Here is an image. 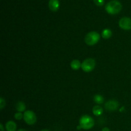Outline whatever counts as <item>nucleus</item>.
Masks as SVG:
<instances>
[{
  "instance_id": "obj_1",
  "label": "nucleus",
  "mask_w": 131,
  "mask_h": 131,
  "mask_svg": "<svg viewBox=\"0 0 131 131\" xmlns=\"http://www.w3.org/2000/svg\"><path fill=\"white\" fill-rule=\"evenodd\" d=\"M122 8V5L120 1L113 0L107 3L105 6V10L109 14L115 15L118 14Z\"/></svg>"
},
{
  "instance_id": "obj_2",
  "label": "nucleus",
  "mask_w": 131,
  "mask_h": 131,
  "mask_svg": "<svg viewBox=\"0 0 131 131\" xmlns=\"http://www.w3.org/2000/svg\"><path fill=\"white\" fill-rule=\"evenodd\" d=\"M95 122L92 117L89 115H84L81 117L79 120V125L81 129L84 130H88L90 129L94 126Z\"/></svg>"
},
{
  "instance_id": "obj_3",
  "label": "nucleus",
  "mask_w": 131,
  "mask_h": 131,
  "mask_svg": "<svg viewBox=\"0 0 131 131\" xmlns=\"http://www.w3.org/2000/svg\"><path fill=\"white\" fill-rule=\"evenodd\" d=\"M101 38V35L96 31H91L87 33L86 35L84 40L85 43L88 46H93L96 44L99 41Z\"/></svg>"
},
{
  "instance_id": "obj_4",
  "label": "nucleus",
  "mask_w": 131,
  "mask_h": 131,
  "mask_svg": "<svg viewBox=\"0 0 131 131\" xmlns=\"http://www.w3.org/2000/svg\"><path fill=\"white\" fill-rule=\"evenodd\" d=\"M95 67V61L93 58L86 59L81 63L82 70L85 72H90Z\"/></svg>"
},
{
  "instance_id": "obj_5",
  "label": "nucleus",
  "mask_w": 131,
  "mask_h": 131,
  "mask_svg": "<svg viewBox=\"0 0 131 131\" xmlns=\"http://www.w3.org/2000/svg\"><path fill=\"white\" fill-rule=\"evenodd\" d=\"M24 120L28 125H33L37 122V116L33 111L28 110L26 111L24 113Z\"/></svg>"
},
{
  "instance_id": "obj_6",
  "label": "nucleus",
  "mask_w": 131,
  "mask_h": 131,
  "mask_svg": "<svg viewBox=\"0 0 131 131\" xmlns=\"http://www.w3.org/2000/svg\"><path fill=\"white\" fill-rule=\"evenodd\" d=\"M119 26L124 30H130L131 29V18L124 17L119 20Z\"/></svg>"
},
{
  "instance_id": "obj_7",
  "label": "nucleus",
  "mask_w": 131,
  "mask_h": 131,
  "mask_svg": "<svg viewBox=\"0 0 131 131\" xmlns=\"http://www.w3.org/2000/svg\"><path fill=\"white\" fill-rule=\"evenodd\" d=\"M119 107V103L116 100H110L105 104V108L110 111H115Z\"/></svg>"
},
{
  "instance_id": "obj_8",
  "label": "nucleus",
  "mask_w": 131,
  "mask_h": 131,
  "mask_svg": "<svg viewBox=\"0 0 131 131\" xmlns=\"http://www.w3.org/2000/svg\"><path fill=\"white\" fill-rule=\"evenodd\" d=\"M49 8L52 12H56L60 8L59 0H49Z\"/></svg>"
},
{
  "instance_id": "obj_9",
  "label": "nucleus",
  "mask_w": 131,
  "mask_h": 131,
  "mask_svg": "<svg viewBox=\"0 0 131 131\" xmlns=\"http://www.w3.org/2000/svg\"><path fill=\"white\" fill-rule=\"evenodd\" d=\"M5 128L6 131H15L17 129V125L14 121L10 120L6 122Z\"/></svg>"
},
{
  "instance_id": "obj_10",
  "label": "nucleus",
  "mask_w": 131,
  "mask_h": 131,
  "mask_svg": "<svg viewBox=\"0 0 131 131\" xmlns=\"http://www.w3.org/2000/svg\"><path fill=\"white\" fill-rule=\"evenodd\" d=\"M70 67L74 70H79L81 67V63L78 60H74L70 63Z\"/></svg>"
},
{
  "instance_id": "obj_11",
  "label": "nucleus",
  "mask_w": 131,
  "mask_h": 131,
  "mask_svg": "<svg viewBox=\"0 0 131 131\" xmlns=\"http://www.w3.org/2000/svg\"><path fill=\"white\" fill-rule=\"evenodd\" d=\"M93 113L95 116H99L103 113V109L100 106H95L93 107Z\"/></svg>"
},
{
  "instance_id": "obj_12",
  "label": "nucleus",
  "mask_w": 131,
  "mask_h": 131,
  "mask_svg": "<svg viewBox=\"0 0 131 131\" xmlns=\"http://www.w3.org/2000/svg\"><path fill=\"white\" fill-rule=\"evenodd\" d=\"M112 31L110 29L108 28H106V29H104L102 32V38H105V39H108L110 37H111L112 36Z\"/></svg>"
},
{
  "instance_id": "obj_13",
  "label": "nucleus",
  "mask_w": 131,
  "mask_h": 131,
  "mask_svg": "<svg viewBox=\"0 0 131 131\" xmlns=\"http://www.w3.org/2000/svg\"><path fill=\"white\" fill-rule=\"evenodd\" d=\"M15 108H16L17 111L18 112H23V111H24L26 110V105L23 102H20L19 101V102H18L16 104Z\"/></svg>"
},
{
  "instance_id": "obj_14",
  "label": "nucleus",
  "mask_w": 131,
  "mask_h": 131,
  "mask_svg": "<svg viewBox=\"0 0 131 131\" xmlns=\"http://www.w3.org/2000/svg\"><path fill=\"white\" fill-rule=\"evenodd\" d=\"M93 100H94L95 102L98 104H102L104 102V98L102 95H95L94 96V98H93Z\"/></svg>"
},
{
  "instance_id": "obj_15",
  "label": "nucleus",
  "mask_w": 131,
  "mask_h": 131,
  "mask_svg": "<svg viewBox=\"0 0 131 131\" xmlns=\"http://www.w3.org/2000/svg\"><path fill=\"white\" fill-rule=\"evenodd\" d=\"M14 118H15L16 120H21L23 118H24V115H23V114L20 112L16 113L14 115Z\"/></svg>"
},
{
  "instance_id": "obj_16",
  "label": "nucleus",
  "mask_w": 131,
  "mask_h": 131,
  "mask_svg": "<svg viewBox=\"0 0 131 131\" xmlns=\"http://www.w3.org/2000/svg\"><path fill=\"white\" fill-rule=\"evenodd\" d=\"M5 105H6L5 101L4 100V99L3 98V97H1V98H0V109H1V110H3V109L5 107Z\"/></svg>"
},
{
  "instance_id": "obj_17",
  "label": "nucleus",
  "mask_w": 131,
  "mask_h": 131,
  "mask_svg": "<svg viewBox=\"0 0 131 131\" xmlns=\"http://www.w3.org/2000/svg\"><path fill=\"white\" fill-rule=\"evenodd\" d=\"M95 4L97 6H102L104 3V0H93Z\"/></svg>"
},
{
  "instance_id": "obj_18",
  "label": "nucleus",
  "mask_w": 131,
  "mask_h": 131,
  "mask_svg": "<svg viewBox=\"0 0 131 131\" xmlns=\"http://www.w3.org/2000/svg\"><path fill=\"white\" fill-rule=\"evenodd\" d=\"M102 131H110V129H109V128L104 127V128H103V129H102Z\"/></svg>"
},
{
  "instance_id": "obj_19",
  "label": "nucleus",
  "mask_w": 131,
  "mask_h": 131,
  "mask_svg": "<svg viewBox=\"0 0 131 131\" xmlns=\"http://www.w3.org/2000/svg\"><path fill=\"white\" fill-rule=\"evenodd\" d=\"M0 129H1V131H4V127L2 124H0Z\"/></svg>"
},
{
  "instance_id": "obj_20",
  "label": "nucleus",
  "mask_w": 131,
  "mask_h": 131,
  "mask_svg": "<svg viewBox=\"0 0 131 131\" xmlns=\"http://www.w3.org/2000/svg\"><path fill=\"white\" fill-rule=\"evenodd\" d=\"M18 131H28V130H26V129H20V130H19Z\"/></svg>"
},
{
  "instance_id": "obj_21",
  "label": "nucleus",
  "mask_w": 131,
  "mask_h": 131,
  "mask_svg": "<svg viewBox=\"0 0 131 131\" xmlns=\"http://www.w3.org/2000/svg\"><path fill=\"white\" fill-rule=\"evenodd\" d=\"M41 131H50V130H47V129H43V130H42Z\"/></svg>"
}]
</instances>
